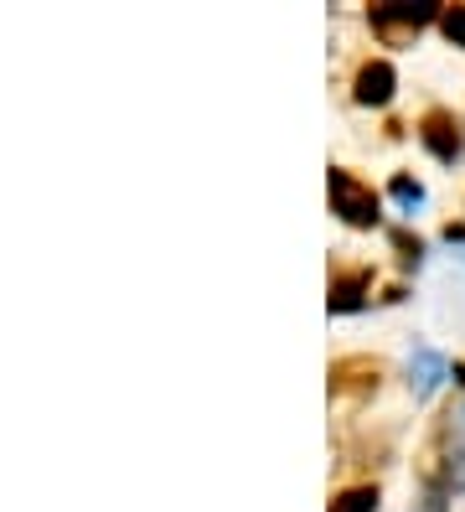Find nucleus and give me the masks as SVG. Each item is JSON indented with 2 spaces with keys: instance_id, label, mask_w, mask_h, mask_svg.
Instances as JSON below:
<instances>
[{
  "instance_id": "1",
  "label": "nucleus",
  "mask_w": 465,
  "mask_h": 512,
  "mask_svg": "<svg viewBox=\"0 0 465 512\" xmlns=\"http://www.w3.org/2000/svg\"><path fill=\"white\" fill-rule=\"evenodd\" d=\"M326 192H331V213L347 223V228H378V192H372L362 176H352V171H341V166H331V176H326Z\"/></svg>"
},
{
  "instance_id": "2",
  "label": "nucleus",
  "mask_w": 465,
  "mask_h": 512,
  "mask_svg": "<svg viewBox=\"0 0 465 512\" xmlns=\"http://www.w3.org/2000/svg\"><path fill=\"white\" fill-rule=\"evenodd\" d=\"M383 383V357H367V352H352V357H336L331 363V399L341 404H362L378 394Z\"/></svg>"
},
{
  "instance_id": "3",
  "label": "nucleus",
  "mask_w": 465,
  "mask_h": 512,
  "mask_svg": "<svg viewBox=\"0 0 465 512\" xmlns=\"http://www.w3.org/2000/svg\"><path fill=\"white\" fill-rule=\"evenodd\" d=\"M434 16H440L434 6H372V11H367V26H372V37H378V42L409 47Z\"/></svg>"
},
{
  "instance_id": "4",
  "label": "nucleus",
  "mask_w": 465,
  "mask_h": 512,
  "mask_svg": "<svg viewBox=\"0 0 465 512\" xmlns=\"http://www.w3.org/2000/svg\"><path fill=\"white\" fill-rule=\"evenodd\" d=\"M450 476H455V435H450V414H440L419 445V481L429 492H440L450 487Z\"/></svg>"
},
{
  "instance_id": "5",
  "label": "nucleus",
  "mask_w": 465,
  "mask_h": 512,
  "mask_svg": "<svg viewBox=\"0 0 465 512\" xmlns=\"http://www.w3.org/2000/svg\"><path fill=\"white\" fill-rule=\"evenodd\" d=\"M419 140H424L440 161H455L460 150H465V125H460L450 109H429V114L419 119Z\"/></svg>"
},
{
  "instance_id": "6",
  "label": "nucleus",
  "mask_w": 465,
  "mask_h": 512,
  "mask_svg": "<svg viewBox=\"0 0 465 512\" xmlns=\"http://www.w3.org/2000/svg\"><path fill=\"white\" fill-rule=\"evenodd\" d=\"M393 63H383V57H367V63L357 68V83H352V99L367 104V109H383L393 99Z\"/></svg>"
},
{
  "instance_id": "7",
  "label": "nucleus",
  "mask_w": 465,
  "mask_h": 512,
  "mask_svg": "<svg viewBox=\"0 0 465 512\" xmlns=\"http://www.w3.org/2000/svg\"><path fill=\"white\" fill-rule=\"evenodd\" d=\"M367 285H372L367 264H336L331 269V311H357L367 300Z\"/></svg>"
},
{
  "instance_id": "8",
  "label": "nucleus",
  "mask_w": 465,
  "mask_h": 512,
  "mask_svg": "<svg viewBox=\"0 0 465 512\" xmlns=\"http://www.w3.org/2000/svg\"><path fill=\"white\" fill-rule=\"evenodd\" d=\"M331 512H378V487L362 481V487H347L331 497Z\"/></svg>"
},
{
  "instance_id": "9",
  "label": "nucleus",
  "mask_w": 465,
  "mask_h": 512,
  "mask_svg": "<svg viewBox=\"0 0 465 512\" xmlns=\"http://www.w3.org/2000/svg\"><path fill=\"white\" fill-rule=\"evenodd\" d=\"M440 26H445V37H450L455 47H465V6H450V11L440 16Z\"/></svg>"
},
{
  "instance_id": "10",
  "label": "nucleus",
  "mask_w": 465,
  "mask_h": 512,
  "mask_svg": "<svg viewBox=\"0 0 465 512\" xmlns=\"http://www.w3.org/2000/svg\"><path fill=\"white\" fill-rule=\"evenodd\" d=\"M393 249H398L403 264H419V238H414V233H403V228H398V233H393Z\"/></svg>"
},
{
  "instance_id": "11",
  "label": "nucleus",
  "mask_w": 465,
  "mask_h": 512,
  "mask_svg": "<svg viewBox=\"0 0 465 512\" xmlns=\"http://www.w3.org/2000/svg\"><path fill=\"white\" fill-rule=\"evenodd\" d=\"M393 197H403V202H419V197H424V187L414 182V176H403V171H398V176H393Z\"/></svg>"
},
{
  "instance_id": "12",
  "label": "nucleus",
  "mask_w": 465,
  "mask_h": 512,
  "mask_svg": "<svg viewBox=\"0 0 465 512\" xmlns=\"http://www.w3.org/2000/svg\"><path fill=\"white\" fill-rule=\"evenodd\" d=\"M455 378H460V383H465V363H460V368H455Z\"/></svg>"
}]
</instances>
